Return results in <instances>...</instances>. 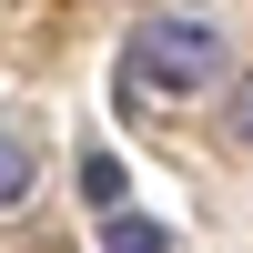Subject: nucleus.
I'll return each instance as SVG.
<instances>
[{
  "instance_id": "f257e3e1",
  "label": "nucleus",
  "mask_w": 253,
  "mask_h": 253,
  "mask_svg": "<svg viewBox=\"0 0 253 253\" xmlns=\"http://www.w3.org/2000/svg\"><path fill=\"white\" fill-rule=\"evenodd\" d=\"M122 71H132V91L193 101V91H213L233 61H223V31H213V20H193V10H162V20H142V31H132Z\"/></svg>"
},
{
  "instance_id": "f03ea898",
  "label": "nucleus",
  "mask_w": 253,
  "mask_h": 253,
  "mask_svg": "<svg viewBox=\"0 0 253 253\" xmlns=\"http://www.w3.org/2000/svg\"><path fill=\"white\" fill-rule=\"evenodd\" d=\"M31 193H41V152H31L20 132H0V213H20Z\"/></svg>"
},
{
  "instance_id": "7ed1b4c3",
  "label": "nucleus",
  "mask_w": 253,
  "mask_h": 253,
  "mask_svg": "<svg viewBox=\"0 0 253 253\" xmlns=\"http://www.w3.org/2000/svg\"><path fill=\"white\" fill-rule=\"evenodd\" d=\"M101 253H172V233H162V223H142V213H122L112 233H101Z\"/></svg>"
},
{
  "instance_id": "20e7f679",
  "label": "nucleus",
  "mask_w": 253,
  "mask_h": 253,
  "mask_svg": "<svg viewBox=\"0 0 253 253\" xmlns=\"http://www.w3.org/2000/svg\"><path fill=\"white\" fill-rule=\"evenodd\" d=\"M81 193H91V203H122V162L112 152H81Z\"/></svg>"
}]
</instances>
